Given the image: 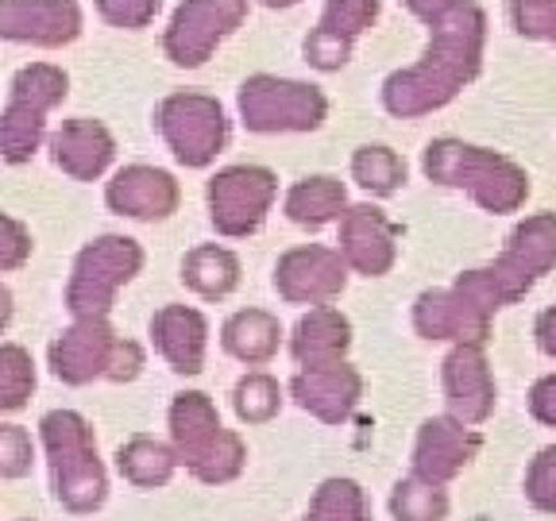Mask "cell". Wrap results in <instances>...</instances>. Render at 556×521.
I'll use <instances>...</instances> for the list:
<instances>
[{"label":"cell","instance_id":"obj_33","mask_svg":"<svg viewBox=\"0 0 556 521\" xmlns=\"http://www.w3.org/2000/svg\"><path fill=\"white\" fill-rule=\"evenodd\" d=\"M391 513L394 521H444L448 518V495H444V486L409 475L391 491Z\"/></svg>","mask_w":556,"mask_h":521},{"label":"cell","instance_id":"obj_15","mask_svg":"<svg viewBox=\"0 0 556 521\" xmlns=\"http://www.w3.org/2000/svg\"><path fill=\"white\" fill-rule=\"evenodd\" d=\"M104 205L128 220H166L182 205V186L170 170L148 163H128L104 182Z\"/></svg>","mask_w":556,"mask_h":521},{"label":"cell","instance_id":"obj_23","mask_svg":"<svg viewBox=\"0 0 556 521\" xmlns=\"http://www.w3.org/2000/svg\"><path fill=\"white\" fill-rule=\"evenodd\" d=\"M414 329L426 340H452V344H479L491 336V321H483L452 287L426 290L414 302Z\"/></svg>","mask_w":556,"mask_h":521},{"label":"cell","instance_id":"obj_36","mask_svg":"<svg viewBox=\"0 0 556 521\" xmlns=\"http://www.w3.org/2000/svg\"><path fill=\"white\" fill-rule=\"evenodd\" d=\"M97 16L109 27H124V31H139V27H151L159 16V4L163 0H93Z\"/></svg>","mask_w":556,"mask_h":521},{"label":"cell","instance_id":"obj_26","mask_svg":"<svg viewBox=\"0 0 556 521\" xmlns=\"http://www.w3.org/2000/svg\"><path fill=\"white\" fill-rule=\"evenodd\" d=\"M344 208H348V190L332 174H309V178L290 186L287 201H282V213H287L298 228H309V232L340 220Z\"/></svg>","mask_w":556,"mask_h":521},{"label":"cell","instance_id":"obj_21","mask_svg":"<svg viewBox=\"0 0 556 521\" xmlns=\"http://www.w3.org/2000/svg\"><path fill=\"white\" fill-rule=\"evenodd\" d=\"M479 433L468 425L452 421V417H429L426 425L417 429L414 441V479H426L433 486H444L460 475L479 452Z\"/></svg>","mask_w":556,"mask_h":521},{"label":"cell","instance_id":"obj_1","mask_svg":"<svg viewBox=\"0 0 556 521\" xmlns=\"http://www.w3.org/2000/svg\"><path fill=\"white\" fill-rule=\"evenodd\" d=\"M486 12L476 0H452L441 16L429 20L426 54L406 69H394L382 81V109L399 120H417L448 101H456L464 86H471L483 66Z\"/></svg>","mask_w":556,"mask_h":521},{"label":"cell","instance_id":"obj_8","mask_svg":"<svg viewBox=\"0 0 556 521\" xmlns=\"http://www.w3.org/2000/svg\"><path fill=\"white\" fill-rule=\"evenodd\" d=\"M155 128L174 163L186 170H205L217 163L228 143V113L213 93L178 89L166 93L155 109Z\"/></svg>","mask_w":556,"mask_h":521},{"label":"cell","instance_id":"obj_44","mask_svg":"<svg viewBox=\"0 0 556 521\" xmlns=\"http://www.w3.org/2000/svg\"><path fill=\"white\" fill-rule=\"evenodd\" d=\"M263 9H294V4H302V0H260Z\"/></svg>","mask_w":556,"mask_h":521},{"label":"cell","instance_id":"obj_14","mask_svg":"<svg viewBox=\"0 0 556 521\" xmlns=\"http://www.w3.org/2000/svg\"><path fill=\"white\" fill-rule=\"evenodd\" d=\"M86 27L78 0H0V39L4 43L43 47L59 51L70 47Z\"/></svg>","mask_w":556,"mask_h":521},{"label":"cell","instance_id":"obj_17","mask_svg":"<svg viewBox=\"0 0 556 521\" xmlns=\"http://www.w3.org/2000/svg\"><path fill=\"white\" fill-rule=\"evenodd\" d=\"M340 259L364 278H382L399 263V228L375 205H348L340 217Z\"/></svg>","mask_w":556,"mask_h":521},{"label":"cell","instance_id":"obj_18","mask_svg":"<svg viewBox=\"0 0 556 521\" xmlns=\"http://www.w3.org/2000/svg\"><path fill=\"white\" fill-rule=\"evenodd\" d=\"M448 417L460 425H483L495 414V379L479 344H456L441 367Z\"/></svg>","mask_w":556,"mask_h":521},{"label":"cell","instance_id":"obj_45","mask_svg":"<svg viewBox=\"0 0 556 521\" xmlns=\"http://www.w3.org/2000/svg\"><path fill=\"white\" fill-rule=\"evenodd\" d=\"M548 43H556V24H553V35H548Z\"/></svg>","mask_w":556,"mask_h":521},{"label":"cell","instance_id":"obj_30","mask_svg":"<svg viewBox=\"0 0 556 521\" xmlns=\"http://www.w3.org/2000/svg\"><path fill=\"white\" fill-rule=\"evenodd\" d=\"M302 521H371V503L356 479H325Z\"/></svg>","mask_w":556,"mask_h":521},{"label":"cell","instance_id":"obj_42","mask_svg":"<svg viewBox=\"0 0 556 521\" xmlns=\"http://www.w3.org/2000/svg\"><path fill=\"white\" fill-rule=\"evenodd\" d=\"M402 4H406V9L414 12L417 20H426V24H429V20L441 16V12L448 9L452 0H402Z\"/></svg>","mask_w":556,"mask_h":521},{"label":"cell","instance_id":"obj_6","mask_svg":"<svg viewBox=\"0 0 556 521\" xmlns=\"http://www.w3.org/2000/svg\"><path fill=\"white\" fill-rule=\"evenodd\" d=\"M70 74L54 62L20 66L9 86V101L0 113V158L9 166H24L47 139V116L66 101Z\"/></svg>","mask_w":556,"mask_h":521},{"label":"cell","instance_id":"obj_22","mask_svg":"<svg viewBox=\"0 0 556 521\" xmlns=\"http://www.w3.org/2000/svg\"><path fill=\"white\" fill-rule=\"evenodd\" d=\"M151 344L163 356V364L174 374H193L205 371V352H208V321L205 313L193 305H163L151 313Z\"/></svg>","mask_w":556,"mask_h":521},{"label":"cell","instance_id":"obj_41","mask_svg":"<svg viewBox=\"0 0 556 521\" xmlns=\"http://www.w3.org/2000/svg\"><path fill=\"white\" fill-rule=\"evenodd\" d=\"M533 336H538V347H541V352L556 359V305H553V309H545V313L538 317V325H533Z\"/></svg>","mask_w":556,"mask_h":521},{"label":"cell","instance_id":"obj_3","mask_svg":"<svg viewBox=\"0 0 556 521\" xmlns=\"http://www.w3.org/2000/svg\"><path fill=\"white\" fill-rule=\"evenodd\" d=\"M421 170L429 182L444 186V190H464L486 213H518L530 198V174L514 158L452 136L429 143L421 155Z\"/></svg>","mask_w":556,"mask_h":521},{"label":"cell","instance_id":"obj_32","mask_svg":"<svg viewBox=\"0 0 556 521\" xmlns=\"http://www.w3.org/2000/svg\"><path fill=\"white\" fill-rule=\"evenodd\" d=\"M35 382V359L24 344H0V414H20L31 402Z\"/></svg>","mask_w":556,"mask_h":521},{"label":"cell","instance_id":"obj_10","mask_svg":"<svg viewBox=\"0 0 556 521\" xmlns=\"http://www.w3.org/2000/svg\"><path fill=\"white\" fill-rule=\"evenodd\" d=\"M275 198H278L275 170L255 163L225 166L205 186L208 225L217 228V236H225V240L255 236L263 228V220H267Z\"/></svg>","mask_w":556,"mask_h":521},{"label":"cell","instance_id":"obj_19","mask_svg":"<svg viewBox=\"0 0 556 521\" xmlns=\"http://www.w3.org/2000/svg\"><path fill=\"white\" fill-rule=\"evenodd\" d=\"M51 163L74 182H97L116 163V139L93 116H70L47 139Z\"/></svg>","mask_w":556,"mask_h":521},{"label":"cell","instance_id":"obj_25","mask_svg":"<svg viewBox=\"0 0 556 521\" xmlns=\"http://www.w3.org/2000/svg\"><path fill=\"white\" fill-rule=\"evenodd\" d=\"M278 344H282V325L267 309H240L220 329V347L248 367L270 364L278 356Z\"/></svg>","mask_w":556,"mask_h":521},{"label":"cell","instance_id":"obj_13","mask_svg":"<svg viewBox=\"0 0 556 521\" xmlns=\"http://www.w3.org/2000/svg\"><path fill=\"white\" fill-rule=\"evenodd\" d=\"M116 340H121V332L109 325V317H78L51 340L47 367L66 386H89L93 379L109 374Z\"/></svg>","mask_w":556,"mask_h":521},{"label":"cell","instance_id":"obj_11","mask_svg":"<svg viewBox=\"0 0 556 521\" xmlns=\"http://www.w3.org/2000/svg\"><path fill=\"white\" fill-rule=\"evenodd\" d=\"M248 20V0H182L163 31V54L182 69L205 66Z\"/></svg>","mask_w":556,"mask_h":521},{"label":"cell","instance_id":"obj_12","mask_svg":"<svg viewBox=\"0 0 556 521\" xmlns=\"http://www.w3.org/2000/svg\"><path fill=\"white\" fill-rule=\"evenodd\" d=\"M348 287V267L337 247L325 243H302L278 255L275 263V290L290 305H329Z\"/></svg>","mask_w":556,"mask_h":521},{"label":"cell","instance_id":"obj_29","mask_svg":"<svg viewBox=\"0 0 556 521\" xmlns=\"http://www.w3.org/2000/svg\"><path fill=\"white\" fill-rule=\"evenodd\" d=\"M352 178L371 198H391L406 186V158L382 143H364L352 155Z\"/></svg>","mask_w":556,"mask_h":521},{"label":"cell","instance_id":"obj_37","mask_svg":"<svg viewBox=\"0 0 556 521\" xmlns=\"http://www.w3.org/2000/svg\"><path fill=\"white\" fill-rule=\"evenodd\" d=\"M31 252H35L31 228L24 220L9 217V213H0V275H12V270L27 267Z\"/></svg>","mask_w":556,"mask_h":521},{"label":"cell","instance_id":"obj_20","mask_svg":"<svg viewBox=\"0 0 556 521\" xmlns=\"http://www.w3.org/2000/svg\"><path fill=\"white\" fill-rule=\"evenodd\" d=\"M290 394L294 402L313 414L325 425H340L356 414L359 398H364V374L352 364H321V367H302L290 379Z\"/></svg>","mask_w":556,"mask_h":521},{"label":"cell","instance_id":"obj_43","mask_svg":"<svg viewBox=\"0 0 556 521\" xmlns=\"http://www.w3.org/2000/svg\"><path fill=\"white\" fill-rule=\"evenodd\" d=\"M12 317H16V297H12V290L4 287V282H0V336L9 332Z\"/></svg>","mask_w":556,"mask_h":521},{"label":"cell","instance_id":"obj_24","mask_svg":"<svg viewBox=\"0 0 556 521\" xmlns=\"http://www.w3.org/2000/svg\"><path fill=\"white\" fill-rule=\"evenodd\" d=\"M352 347V321L332 305H317L294 325L290 336V356L298 359V367H321V364H340Z\"/></svg>","mask_w":556,"mask_h":521},{"label":"cell","instance_id":"obj_34","mask_svg":"<svg viewBox=\"0 0 556 521\" xmlns=\"http://www.w3.org/2000/svg\"><path fill=\"white\" fill-rule=\"evenodd\" d=\"M35 463V441L24 425L0 421V479H24Z\"/></svg>","mask_w":556,"mask_h":521},{"label":"cell","instance_id":"obj_9","mask_svg":"<svg viewBox=\"0 0 556 521\" xmlns=\"http://www.w3.org/2000/svg\"><path fill=\"white\" fill-rule=\"evenodd\" d=\"M240 120L255 136H278V131H317L329 116V97L309 81L275 78V74H252L236 89Z\"/></svg>","mask_w":556,"mask_h":521},{"label":"cell","instance_id":"obj_5","mask_svg":"<svg viewBox=\"0 0 556 521\" xmlns=\"http://www.w3.org/2000/svg\"><path fill=\"white\" fill-rule=\"evenodd\" d=\"M174 460L182 463L198 483L220 486L240 479L248 463V444L236 429L220 425L217 402L205 391H178L166 414Z\"/></svg>","mask_w":556,"mask_h":521},{"label":"cell","instance_id":"obj_38","mask_svg":"<svg viewBox=\"0 0 556 521\" xmlns=\"http://www.w3.org/2000/svg\"><path fill=\"white\" fill-rule=\"evenodd\" d=\"M510 24L521 39H548L556 24V0H510Z\"/></svg>","mask_w":556,"mask_h":521},{"label":"cell","instance_id":"obj_31","mask_svg":"<svg viewBox=\"0 0 556 521\" xmlns=\"http://www.w3.org/2000/svg\"><path fill=\"white\" fill-rule=\"evenodd\" d=\"M232 409L243 425H267L282 409V386L275 374L267 371H248L232 386Z\"/></svg>","mask_w":556,"mask_h":521},{"label":"cell","instance_id":"obj_28","mask_svg":"<svg viewBox=\"0 0 556 521\" xmlns=\"http://www.w3.org/2000/svg\"><path fill=\"white\" fill-rule=\"evenodd\" d=\"M182 287L205 302H220L240 287V259L220 243H198L182 255Z\"/></svg>","mask_w":556,"mask_h":521},{"label":"cell","instance_id":"obj_4","mask_svg":"<svg viewBox=\"0 0 556 521\" xmlns=\"http://www.w3.org/2000/svg\"><path fill=\"white\" fill-rule=\"evenodd\" d=\"M54 503L66 513H93L109 498V471L97 452L93 425L78 409H51L39 421Z\"/></svg>","mask_w":556,"mask_h":521},{"label":"cell","instance_id":"obj_2","mask_svg":"<svg viewBox=\"0 0 556 521\" xmlns=\"http://www.w3.org/2000/svg\"><path fill=\"white\" fill-rule=\"evenodd\" d=\"M556 267V213L526 217L506 240L503 255L479 270H464L452 290L471 305V309L491 321L498 309L521 302L533 282Z\"/></svg>","mask_w":556,"mask_h":521},{"label":"cell","instance_id":"obj_27","mask_svg":"<svg viewBox=\"0 0 556 521\" xmlns=\"http://www.w3.org/2000/svg\"><path fill=\"white\" fill-rule=\"evenodd\" d=\"M116 471L136 491H159L174 479L178 460H174V448L166 441L151 433H136L116 448Z\"/></svg>","mask_w":556,"mask_h":521},{"label":"cell","instance_id":"obj_40","mask_svg":"<svg viewBox=\"0 0 556 521\" xmlns=\"http://www.w3.org/2000/svg\"><path fill=\"white\" fill-rule=\"evenodd\" d=\"M530 414L538 417L541 425H553L556 429V374H545V379L533 382Z\"/></svg>","mask_w":556,"mask_h":521},{"label":"cell","instance_id":"obj_7","mask_svg":"<svg viewBox=\"0 0 556 521\" xmlns=\"http://www.w3.org/2000/svg\"><path fill=\"white\" fill-rule=\"evenodd\" d=\"M143 247L139 240L121 232H104L89 240L70 267L66 282V309L70 317H109L116 305V294L143 270Z\"/></svg>","mask_w":556,"mask_h":521},{"label":"cell","instance_id":"obj_35","mask_svg":"<svg viewBox=\"0 0 556 521\" xmlns=\"http://www.w3.org/2000/svg\"><path fill=\"white\" fill-rule=\"evenodd\" d=\"M526 498L538 510L556 513V444H548V448H541L533 456L530 471H526Z\"/></svg>","mask_w":556,"mask_h":521},{"label":"cell","instance_id":"obj_16","mask_svg":"<svg viewBox=\"0 0 556 521\" xmlns=\"http://www.w3.org/2000/svg\"><path fill=\"white\" fill-rule=\"evenodd\" d=\"M379 9L382 0H325L321 20H317V27L305 35L302 43L305 62L313 69H321V74L344 69L356 39L379 20Z\"/></svg>","mask_w":556,"mask_h":521},{"label":"cell","instance_id":"obj_46","mask_svg":"<svg viewBox=\"0 0 556 521\" xmlns=\"http://www.w3.org/2000/svg\"><path fill=\"white\" fill-rule=\"evenodd\" d=\"M16 521H35V518H16Z\"/></svg>","mask_w":556,"mask_h":521},{"label":"cell","instance_id":"obj_39","mask_svg":"<svg viewBox=\"0 0 556 521\" xmlns=\"http://www.w3.org/2000/svg\"><path fill=\"white\" fill-rule=\"evenodd\" d=\"M143 364H148L143 347H139L131 336H121L113 347V364H109V374H104V379L109 382H131V379L143 374Z\"/></svg>","mask_w":556,"mask_h":521}]
</instances>
